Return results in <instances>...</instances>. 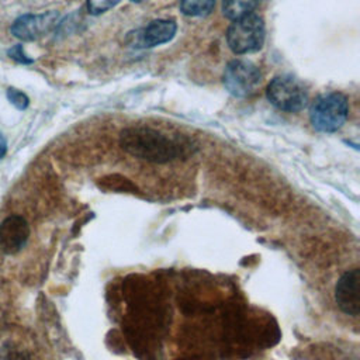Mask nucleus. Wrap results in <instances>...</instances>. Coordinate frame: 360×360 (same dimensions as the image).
Returning a JSON list of instances; mask_svg holds the SVG:
<instances>
[{"label": "nucleus", "mask_w": 360, "mask_h": 360, "mask_svg": "<svg viewBox=\"0 0 360 360\" xmlns=\"http://www.w3.org/2000/svg\"><path fill=\"white\" fill-rule=\"evenodd\" d=\"M58 11H45L41 14H24L11 25V34L21 41H35L56 27Z\"/></svg>", "instance_id": "6"}, {"label": "nucleus", "mask_w": 360, "mask_h": 360, "mask_svg": "<svg viewBox=\"0 0 360 360\" xmlns=\"http://www.w3.org/2000/svg\"><path fill=\"white\" fill-rule=\"evenodd\" d=\"M30 236V226L25 218L10 215L0 224V249L6 255L20 252Z\"/></svg>", "instance_id": "9"}, {"label": "nucleus", "mask_w": 360, "mask_h": 360, "mask_svg": "<svg viewBox=\"0 0 360 360\" xmlns=\"http://www.w3.org/2000/svg\"><path fill=\"white\" fill-rule=\"evenodd\" d=\"M132 3H139V1H142V0H131Z\"/></svg>", "instance_id": "17"}, {"label": "nucleus", "mask_w": 360, "mask_h": 360, "mask_svg": "<svg viewBox=\"0 0 360 360\" xmlns=\"http://www.w3.org/2000/svg\"><path fill=\"white\" fill-rule=\"evenodd\" d=\"M229 49L236 55L257 52L264 44V21L257 14H248L233 20L226 31Z\"/></svg>", "instance_id": "3"}, {"label": "nucleus", "mask_w": 360, "mask_h": 360, "mask_svg": "<svg viewBox=\"0 0 360 360\" xmlns=\"http://www.w3.org/2000/svg\"><path fill=\"white\" fill-rule=\"evenodd\" d=\"M4 360H28L27 356L24 353L20 352H10Z\"/></svg>", "instance_id": "15"}, {"label": "nucleus", "mask_w": 360, "mask_h": 360, "mask_svg": "<svg viewBox=\"0 0 360 360\" xmlns=\"http://www.w3.org/2000/svg\"><path fill=\"white\" fill-rule=\"evenodd\" d=\"M121 0H87V10L93 15L103 14L115 7Z\"/></svg>", "instance_id": "12"}, {"label": "nucleus", "mask_w": 360, "mask_h": 360, "mask_svg": "<svg viewBox=\"0 0 360 360\" xmlns=\"http://www.w3.org/2000/svg\"><path fill=\"white\" fill-rule=\"evenodd\" d=\"M266 97L276 108L287 112H298L308 104L307 87L291 75L274 76L267 84Z\"/></svg>", "instance_id": "4"}, {"label": "nucleus", "mask_w": 360, "mask_h": 360, "mask_svg": "<svg viewBox=\"0 0 360 360\" xmlns=\"http://www.w3.org/2000/svg\"><path fill=\"white\" fill-rule=\"evenodd\" d=\"M259 0H222V13L229 20H236L250 14Z\"/></svg>", "instance_id": "10"}, {"label": "nucleus", "mask_w": 360, "mask_h": 360, "mask_svg": "<svg viewBox=\"0 0 360 360\" xmlns=\"http://www.w3.org/2000/svg\"><path fill=\"white\" fill-rule=\"evenodd\" d=\"M121 148L134 158L167 163L187 153L190 145L181 139L149 127H129L120 134Z\"/></svg>", "instance_id": "1"}, {"label": "nucleus", "mask_w": 360, "mask_h": 360, "mask_svg": "<svg viewBox=\"0 0 360 360\" xmlns=\"http://www.w3.org/2000/svg\"><path fill=\"white\" fill-rule=\"evenodd\" d=\"M349 115L347 97L339 91L318 96L309 108L311 125L319 132H335L346 122Z\"/></svg>", "instance_id": "2"}, {"label": "nucleus", "mask_w": 360, "mask_h": 360, "mask_svg": "<svg viewBox=\"0 0 360 360\" xmlns=\"http://www.w3.org/2000/svg\"><path fill=\"white\" fill-rule=\"evenodd\" d=\"M335 300L346 315L360 314V271L357 267L345 271L336 283Z\"/></svg>", "instance_id": "8"}, {"label": "nucleus", "mask_w": 360, "mask_h": 360, "mask_svg": "<svg viewBox=\"0 0 360 360\" xmlns=\"http://www.w3.org/2000/svg\"><path fill=\"white\" fill-rule=\"evenodd\" d=\"M6 153H7V141L4 135L0 132V159H3Z\"/></svg>", "instance_id": "16"}, {"label": "nucleus", "mask_w": 360, "mask_h": 360, "mask_svg": "<svg viewBox=\"0 0 360 360\" xmlns=\"http://www.w3.org/2000/svg\"><path fill=\"white\" fill-rule=\"evenodd\" d=\"M8 56H10L13 60L18 62V63H24V65L32 63V59L28 58V55L24 52L22 45H20V44H17V45H14L13 48L8 49Z\"/></svg>", "instance_id": "14"}, {"label": "nucleus", "mask_w": 360, "mask_h": 360, "mask_svg": "<svg viewBox=\"0 0 360 360\" xmlns=\"http://www.w3.org/2000/svg\"><path fill=\"white\" fill-rule=\"evenodd\" d=\"M176 31L177 25L173 20L158 18L150 21L146 27L131 32L128 35V44L134 48H152L172 41Z\"/></svg>", "instance_id": "7"}, {"label": "nucleus", "mask_w": 360, "mask_h": 360, "mask_svg": "<svg viewBox=\"0 0 360 360\" xmlns=\"http://www.w3.org/2000/svg\"><path fill=\"white\" fill-rule=\"evenodd\" d=\"M215 7V0H180V11L188 17L208 15Z\"/></svg>", "instance_id": "11"}, {"label": "nucleus", "mask_w": 360, "mask_h": 360, "mask_svg": "<svg viewBox=\"0 0 360 360\" xmlns=\"http://www.w3.org/2000/svg\"><path fill=\"white\" fill-rule=\"evenodd\" d=\"M222 82L228 93L232 96L248 97L259 87L262 73L253 62L246 59H233L225 66Z\"/></svg>", "instance_id": "5"}, {"label": "nucleus", "mask_w": 360, "mask_h": 360, "mask_svg": "<svg viewBox=\"0 0 360 360\" xmlns=\"http://www.w3.org/2000/svg\"><path fill=\"white\" fill-rule=\"evenodd\" d=\"M7 98L8 101L17 108V110H25L28 107V97L25 93H22L21 90H17V89H13V87H8L7 89Z\"/></svg>", "instance_id": "13"}]
</instances>
